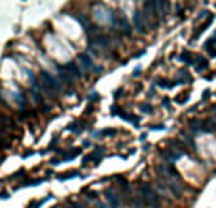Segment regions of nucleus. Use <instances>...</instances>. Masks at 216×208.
<instances>
[{"label":"nucleus","instance_id":"obj_1","mask_svg":"<svg viewBox=\"0 0 216 208\" xmlns=\"http://www.w3.org/2000/svg\"><path fill=\"white\" fill-rule=\"evenodd\" d=\"M140 195H142V199L144 202H148L150 206H159V199H157V193L154 191V187L150 184H142L140 187Z\"/></svg>","mask_w":216,"mask_h":208},{"label":"nucleus","instance_id":"obj_2","mask_svg":"<svg viewBox=\"0 0 216 208\" xmlns=\"http://www.w3.org/2000/svg\"><path fill=\"white\" fill-rule=\"evenodd\" d=\"M42 83H44V89H48L51 95H53L55 91H59V89H61L59 81L55 80V78L51 76V74H48V72H44V74H42ZM48 91H46V93H48Z\"/></svg>","mask_w":216,"mask_h":208},{"label":"nucleus","instance_id":"obj_3","mask_svg":"<svg viewBox=\"0 0 216 208\" xmlns=\"http://www.w3.org/2000/svg\"><path fill=\"white\" fill-rule=\"evenodd\" d=\"M78 64H80L85 72H93V70H95V72H99V68H97V66L93 64V61H91L87 55H80V57H78Z\"/></svg>","mask_w":216,"mask_h":208},{"label":"nucleus","instance_id":"obj_4","mask_svg":"<svg viewBox=\"0 0 216 208\" xmlns=\"http://www.w3.org/2000/svg\"><path fill=\"white\" fill-rule=\"evenodd\" d=\"M135 25L140 32H146V23H144V13L142 12H137L135 13Z\"/></svg>","mask_w":216,"mask_h":208}]
</instances>
